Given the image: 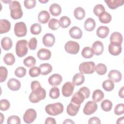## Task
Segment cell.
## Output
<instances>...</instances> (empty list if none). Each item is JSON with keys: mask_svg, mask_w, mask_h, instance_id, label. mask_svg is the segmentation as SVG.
Wrapping results in <instances>:
<instances>
[{"mask_svg": "<svg viewBox=\"0 0 124 124\" xmlns=\"http://www.w3.org/2000/svg\"><path fill=\"white\" fill-rule=\"evenodd\" d=\"M9 4L11 17L14 19L20 18L23 15V11L19 2L18 1H10Z\"/></svg>", "mask_w": 124, "mask_h": 124, "instance_id": "6da1fadb", "label": "cell"}, {"mask_svg": "<svg viewBox=\"0 0 124 124\" xmlns=\"http://www.w3.org/2000/svg\"><path fill=\"white\" fill-rule=\"evenodd\" d=\"M46 96V92L41 86L32 91L29 95L30 101L33 103L39 102L40 100L44 99Z\"/></svg>", "mask_w": 124, "mask_h": 124, "instance_id": "7a4b0ae2", "label": "cell"}, {"mask_svg": "<svg viewBox=\"0 0 124 124\" xmlns=\"http://www.w3.org/2000/svg\"><path fill=\"white\" fill-rule=\"evenodd\" d=\"M63 106L60 102L47 105L45 107L46 112L52 116H56L61 114L63 111Z\"/></svg>", "mask_w": 124, "mask_h": 124, "instance_id": "3957f363", "label": "cell"}, {"mask_svg": "<svg viewBox=\"0 0 124 124\" xmlns=\"http://www.w3.org/2000/svg\"><path fill=\"white\" fill-rule=\"evenodd\" d=\"M28 42L26 40H20L17 42L16 46V54L19 57L25 56L28 52Z\"/></svg>", "mask_w": 124, "mask_h": 124, "instance_id": "277c9868", "label": "cell"}, {"mask_svg": "<svg viewBox=\"0 0 124 124\" xmlns=\"http://www.w3.org/2000/svg\"><path fill=\"white\" fill-rule=\"evenodd\" d=\"M95 64L92 61L82 62L79 66V70L80 73L85 74H93L95 71Z\"/></svg>", "mask_w": 124, "mask_h": 124, "instance_id": "5b68a950", "label": "cell"}, {"mask_svg": "<svg viewBox=\"0 0 124 124\" xmlns=\"http://www.w3.org/2000/svg\"><path fill=\"white\" fill-rule=\"evenodd\" d=\"M14 32L17 37L25 36L27 32V29L26 24L23 22H19L15 24L14 27Z\"/></svg>", "mask_w": 124, "mask_h": 124, "instance_id": "8992f818", "label": "cell"}, {"mask_svg": "<svg viewBox=\"0 0 124 124\" xmlns=\"http://www.w3.org/2000/svg\"><path fill=\"white\" fill-rule=\"evenodd\" d=\"M79 45L77 42L73 41H69L64 46L65 51L71 54H76L79 50Z\"/></svg>", "mask_w": 124, "mask_h": 124, "instance_id": "52a82bcc", "label": "cell"}, {"mask_svg": "<svg viewBox=\"0 0 124 124\" xmlns=\"http://www.w3.org/2000/svg\"><path fill=\"white\" fill-rule=\"evenodd\" d=\"M37 113L36 111L32 108L28 109L23 115V120L27 124L32 123L36 118Z\"/></svg>", "mask_w": 124, "mask_h": 124, "instance_id": "ba28073f", "label": "cell"}, {"mask_svg": "<svg viewBox=\"0 0 124 124\" xmlns=\"http://www.w3.org/2000/svg\"><path fill=\"white\" fill-rule=\"evenodd\" d=\"M97 109V105L93 101H89L86 103L84 108L83 113L87 115H89L94 113Z\"/></svg>", "mask_w": 124, "mask_h": 124, "instance_id": "9c48e42d", "label": "cell"}, {"mask_svg": "<svg viewBox=\"0 0 124 124\" xmlns=\"http://www.w3.org/2000/svg\"><path fill=\"white\" fill-rule=\"evenodd\" d=\"M75 88V85L70 82H65L62 89V94L65 97H69L71 96L74 91Z\"/></svg>", "mask_w": 124, "mask_h": 124, "instance_id": "30bf717a", "label": "cell"}, {"mask_svg": "<svg viewBox=\"0 0 124 124\" xmlns=\"http://www.w3.org/2000/svg\"><path fill=\"white\" fill-rule=\"evenodd\" d=\"M43 43L46 47H51L55 42L54 35L50 33H47L44 35L43 37Z\"/></svg>", "mask_w": 124, "mask_h": 124, "instance_id": "8fae6325", "label": "cell"}, {"mask_svg": "<svg viewBox=\"0 0 124 124\" xmlns=\"http://www.w3.org/2000/svg\"><path fill=\"white\" fill-rule=\"evenodd\" d=\"M123 40V36L122 34L119 32H113L110 37V43L114 45L121 46Z\"/></svg>", "mask_w": 124, "mask_h": 124, "instance_id": "7c38bea8", "label": "cell"}, {"mask_svg": "<svg viewBox=\"0 0 124 124\" xmlns=\"http://www.w3.org/2000/svg\"><path fill=\"white\" fill-rule=\"evenodd\" d=\"M62 80V77L58 74H54L49 77L48 81L49 84L52 86L59 85Z\"/></svg>", "mask_w": 124, "mask_h": 124, "instance_id": "4fadbf2b", "label": "cell"}, {"mask_svg": "<svg viewBox=\"0 0 124 124\" xmlns=\"http://www.w3.org/2000/svg\"><path fill=\"white\" fill-rule=\"evenodd\" d=\"M80 105H77L72 102H70L67 107V113L71 116H74L77 115L80 108Z\"/></svg>", "mask_w": 124, "mask_h": 124, "instance_id": "5bb4252c", "label": "cell"}, {"mask_svg": "<svg viewBox=\"0 0 124 124\" xmlns=\"http://www.w3.org/2000/svg\"><path fill=\"white\" fill-rule=\"evenodd\" d=\"M92 48L94 54L97 56H99L102 54L103 52L104 46L101 41H96L92 45Z\"/></svg>", "mask_w": 124, "mask_h": 124, "instance_id": "9a60e30c", "label": "cell"}, {"mask_svg": "<svg viewBox=\"0 0 124 124\" xmlns=\"http://www.w3.org/2000/svg\"><path fill=\"white\" fill-rule=\"evenodd\" d=\"M37 55L40 60H47L50 58L51 53L49 50L43 48L40 49L38 51Z\"/></svg>", "mask_w": 124, "mask_h": 124, "instance_id": "2e32d148", "label": "cell"}, {"mask_svg": "<svg viewBox=\"0 0 124 124\" xmlns=\"http://www.w3.org/2000/svg\"><path fill=\"white\" fill-rule=\"evenodd\" d=\"M108 78L115 82H120L122 78L121 73L117 70H111L108 74Z\"/></svg>", "mask_w": 124, "mask_h": 124, "instance_id": "e0dca14e", "label": "cell"}, {"mask_svg": "<svg viewBox=\"0 0 124 124\" xmlns=\"http://www.w3.org/2000/svg\"><path fill=\"white\" fill-rule=\"evenodd\" d=\"M7 84L9 89L14 91H18L21 87V83L20 81L14 78L9 79Z\"/></svg>", "mask_w": 124, "mask_h": 124, "instance_id": "ac0fdd59", "label": "cell"}, {"mask_svg": "<svg viewBox=\"0 0 124 124\" xmlns=\"http://www.w3.org/2000/svg\"><path fill=\"white\" fill-rule=\"evenodd\" d=\"M69 33L70 36L76 39H80L82 36V31L78 27L74 26L69 30Z\"/></svg>", "mask_w": 124, "mask_h": 124, "instance_id": "d6986e66", "label": "cell"}, {"mask_svg": "<svg viewBox=\"0 0 124 124\" xmlns=\"http://www.w3.org/2000/svg\"><path fill=\"white\" fill-rule=\"evenodd\" d=\"M85 99V98L83 94L80 92L78 91L76 92L73 95L72 98H71V102L77 105H80V104L83 102Z\"/></svg>", "mask_w": 124, "mask_h": 124, "instance_id": "ffe728a7", "label": "cell"}, {"mask_svg": "<svg viewBox=\"0 0 124 124\" xmlns=\"http://www.w3.org/2000/svg\"><path fill=\"white\" fill-rule=\"evenodd\" d=\"M11 29V23L7 19L0 20V33H4L8 32Z\"/></svg>", "mask_w": 124, "mask_h": 124, "instance_id": "44dd1931", "label": "cell"}, {"mask_svg": "<svg viewBox=\"0 0 124 124\" xmlns=\"http://www.w3.org/2000/svg\"><path fill=\"white\" fill-rule=\"evenodd\" d=\"M108 7L111 9H117L119 6H122L124 4L123 0H105Z\"/></svg>", "mask_w": 124, "mask_h": 124, "instance_id": "7402d4cb", "label": "cell"}, {"mask_svg": "<svg viewBox=\"0 0 124 124\" xmlns=\"http://www.w3.org/2000/svg\"><path fill=\"white\" fill-rule=\"evenodd\" d=\"M108 51L109 53L114 56H117L119 55L122 52L121 46L114 45L110 43L108 45Z\"/></svg>", "mask_w": 124, "mask_h": 124, "instance_id": "603a6c76", "label": "cell"}, {"mask_svg": "<svg viewBox=\"0 0 124 124\" xmlns=\"http://www.w3.org/2000/svg\"><path fill=\"white\" fill-rule=\"evenodd\" d=\"M109 32V28L107 26H100L96 30V35L101 38H106Z\"/></svg>", "mask_w": 124, "mask_h": 124, "instance_id": "cb8c5ba5", "label": "cell"}, {"mask_svg": "<svg viewBox=\"0 0 124 124\" xmlns=\"http://www.w3.org/2000/svg\"><path fill=\"white\" fill-rule=\"evenodd\" d=\"M85 77L83 74L81 73H78L76 74L72 79L73 83L76 86H79L83 84L84 82Z\"/></svg>", "mask_w": 124, "mask_h": 124, "instance_id": "d4e9b609", "label": "cell"}, {"mask_svg": "<svg viewBox=\"0 0 124 124\" xmlns=\"http://www.w3.org/2000/svg\"><path fill=\"white\" fill-rule=\"evenodd\" d=\"M50 18V15L49 13L45 10L41 11L38 15V21L42 24L46 23Z\"/></svg>", "mask_w": 124, "mask_h": 124, "instance_id": "484cf974", "label": "cell"}, {"mask_svg": "<svg viewBox=\"0 0 124 124\" xmlns=\"http://www.w3.org/2000/svg\"><path fill=\"white\" fill-rule=\"evenodd\" d=\"M95 25H96V23H95V20L93 18L90 17L87 18L85 21L84 27V29L87 31H92L94 29L95 27Z\"/></svg>", "mask_w": 124, "mask_h": 124, "instance_id": "4316f807", "label": "cell"}, {"mask_svg": "<svg viewBox=\"0 0 124 124\" xmlns=\"http://www.w3.org/2000/svg\"><path fill=\"white\" fill-rule=\"evenodd\" d=\"M13 45L12 41L10 38L8 37H5L1 40V46L2 48L5 50H10Z\"/></svg>", "mask_w": 124, "mask_h": 124, "instance_id": "83f0119b", "label": "cell"}, {"mask_svg": "<svg viewBox=\"0 0 124 124\" xmlns=\"http://www.w3.org/2000/svg\"><path fill=\"white\" fill-rule=\"evenodd\" d=\"M49 11L51 14L53 16H58L60 15L62 12L61 6L57 3H53L49 7Z\"/></svg>", "mask_w": 124, "mask_h": 124, "instance_id": "f1b7e54d", "label": "cell"}, {"mask_svg": "<svg viewBox=\"0 0 124 124\" xmlns=\"http://www.w3.org/2000/svg\"><path fill=\"white\" fill-rule=\"evenodd\" d=\"M39 68L41 70V74L42 75H46L51 72L52 70V66L47 63L41 64Z\"/></svg>", "mask_w": 124, "mask_h": 124, "instance_id": "f546056e", "label": "cell"}, {"mask_svg": "<svg viewBox=\"0 0 124 124\" xmlns=\"http://www.w3.org/2000/svg\"><path fill=\"white\" fill-rule=\"evenodd\" d=\"M104 94L100 90H95L93 93L92 99L95 102H99L101 101L104 98Z\"/></svg>", "mask_w": 124, "mask_h": 124, "instance_id": "4dcf8cb0", "label": "cell"}, {"mask_svg": "<svg viewBox=\"0 0 124 124\" xmlns=\"http://www.w3.org/2000/svg\"><path fill=\"white\" fill-rule=\"evenodd\" d=\"M74 16L78 20H82L85 16V12L84 9L81 7L76 8L74 12Z\"/></svg>", "mask_w": 124, "mask_h": 124, "instance_id": "1f68e13d", "label": "cell"}, {"mask_svg": "<svg viewBox=\"0 0 124 124\" xmlns=\"http://www.w3.org/2000/svg\"><path fill=\"white\" fill-rule=\"evenodd\" d=\"M81 55L83 57L86 59L91 58L94 55V52L92 48L87 46L83 48L81 52Z\"/></svg>", "mask_w": 124, "mask_h": 124, "instance_id": "d6a6232c", "label": "cell"}, {"mask_svg": "<svg viewBox=\"0 0 124 124\" xmlns=\"http://www.w3.org/2000/svg\"><path fill=\"white\" fill-rule=\"evenodd\" d=\"M99 21L104 24H107L110 22L111 20V16L110 14L106 12V11L103 13L102 15L99 16Z\"/></svg>", "mask_w": 124, "mask_h": 124, "instance_id": "836d02e7", "label": "cell"}, {"mask_svg": "<svg viewBox=\"0 0 124 124\" xmlns=\"http://www.w3.org/2000/svg\"><path fill=\"white\" fill-rule=\"evenodd\" d=\"M102 87L106 91L110 92L113 90L114 88V83L111 80L107 79L103 82Z\"/></svg>", "mask_w": 124, "mask_h": 124, "instance_id": "e575fe53", "label": "cell"}, {"mask_svg": "<svg viewBox=\"0 0 124 124\" xmlns=\"http://www.w3.org/2000/svg\"><path fill=\"white\" fill-rule=\"evenodd\" d=\"M3 61L4 63L8 65H13L15 62V56L12 53H7L3 58Z\"/></svg>", "mask_w": 124, "mask_h": 124, "instance_id": "d590c367", "label": "cell"}, {"mask_svg": "<svg viewBox=\"0 0 124 124\" xmlns=\"http://www.w3.org/2000/svg\"><path fill=\"white\" fill-rule=\"evenodd\" d=\"M23 63L26 66L31 68L36 64V59L33 57L30 56L24 60Z\"/></svg>", "mask_w": 124, "mask_h": 124, "instance_id": "8d00e7d4", "label": "cell"}, {"mask_svg": "<svg viewBox=\"0 0 124 124\" xmlns=\"http://www.w3.org/2000/svg\"><path fill=\"white\" fill-rule=\"evenodd\" d=\"M95 71L99 75H104L107 72V68L103 63H98L95 67Z\"/></svg>", "mask_w": 124, "mask_h": 124, "instance_id": "74e56055", "label": "cell"}, {"mask_svg": "<svg viewBox=\"0 0 124 124\" xmlns=\"http://www.w3.org/2000/svg\"><path fill=\"white\" fill-rule=\"evenodd\" d=\"M101 108L105 111H109L112 107V102L108 99L103 101L101 104Z\"/></svg>", "mask_w": 124, "mask_h": 124, "instance_id": "f35d334b", "label": "cell"}, {"mask_svg": "<svg viewBox=\"0 0 124 124\" xmlns=\"http://www.w3.org/2000/svg\"><path fill=\"white\" fill-rule=\"evenodd\" d=\"M48 26L50 29L52 30H56L60 27L61 24L58 19L56 18H51L48 22Z\"/></svg>", "mask_w": 124, "mask_h": 124, "instance_id": "ab89813d", "label": "cell"}, {"mask_svg": "<svg viewBox=\"0 0 124 124\" xmlns=\"http://www.w3.org/2000/svg\"><path fill=\"white\" fill-rule=\"evenodd\" d=\"M31 33L34 35H37L41 33L42 31V27L40 24L34 23L32 24L30 28Z\"/></svg>", "mask_w": 124, "mask_h": 124, "instance_id": "60d3db41", "label": "cell"}, {"mask_svg": "<svg viewBox=\"0 0 124 124\" xmlns=\"http://www.w3.org/2000/svg\"><path fill=\"white\" fill-rule=\"evenodd\" d=\"M61 26L62 28H66L71 24L70 19L66 16H63L60 19Z\"/></svg>", "mask_w": 124, "mask_h": 124, "instance_id": "b9f144b4", "label": "cell"}, {"mask_svg": "<svg viewBox=\"0 0 124 124\" xmlns=\"http://www.w3.org/2000/svg\"><path fill=\"white\" fill-rule=\"evenodd\" d=\"M105 12L104 6L100 4L96 5L93 8V13L96 16H99Z\"/></svg>", "mask_w": 124, "mask_h": 124, "instance_id": "7bdbcfd3", "label": "cell"}, {"mask_svg": "<svg viewBox=\"0 0 124 124\" xmlns=\"http://www.w3.org/2000/svg\"><path fill=\"white\" fill-rule=\"evenodd\" d=\"M49 96L52 99H57L60 96L59 89L56 87H52L49 91Z\"/></svg>", "mask_w": 124, "mask_h": 124, "instance_id": "ee69618b", "label": "cell"}, {"mask_svg": "<svg viewBox=\"0 0 124 124\" xmlns=\"http://www.w3.org/2000/svg\"><path fill=\"white\" fill-rule=\"evenodd\" d=\"M41 74L40 68L37 66H33L29 70V75L32 78L37 77Z\"/></svg>", "mask_w": 124, "mask_h": 124, "instance_id": "f6af8a7d", "label": "cell"}, {"mask_svg": "<svg viewBox=\"0 0 124 124\" xmlns=\"http://www.w3.org/2000/svg\"><path fill=\"white\" fill-rule=\"evenodd\" d=\"M8 71L6 67L3 66L0 67V82H4L7 78Z\"/></svg>", "mask_w": 124, "mask_h": 124, "instance_id": "bcb514c9", "label": "cell"}, {"mask_svg": "<svg viewBox=\"0 0 124 124\" xmlns=\"http://www.w3.org/2000/svg\"><path fill=\"white\" fill-rule=\"evenodd\" d=\"M15 74L18 78H22L26 74V69L22 66L18 67L15 71Z\"/></svg>", "mask_w": 124, "mask_h": 124, "instance_id": "7dc6e473", "label": "cell"}, {"mask_svg": "<svg viewBox=\"0 0 124 124\" xmlns=\"http://www.w3.org/2000/svg\"><path fill=\"white\" fill-rule=\"evenodd\" d=\"M7 123L8 124H20V119L17 116H11L8 118Z\"/></svg>", "mask_w": 124, "mask_h": 124, "instance_id": "c3c4849f", "label": "cell"}, {"mask_svg": "<svg viewBox=\"0 0 124 124\" xmlns=\"http://www.w3.org/2000/svg\"><path fill=\"white\" fill-rule=\"evenodd\" d=\"M10 106V102L7 99H1L0 101V109L1 110H7L9 108Z\"/></svg>", "mask_w": 124, "mask_h": 124, "instance_id": "681fc988", "label": "cell"}, {"mask_svg": "<svg viewBox=\"0 0 124 124\" xmlns=\"http://www.w3.org/2000/svg\"><path fill=\"white\" fill-rule=\"evenodd\" d=\"M124 113V104L120 103L117 104L114 108V113L117 115H120Z\"/></svg>", "mask_w": 124, "mask_h": 124, "instance_id": "f907efd6", "label": "cell"}, {"mask_svg": "<svg viewBox=\"0 0 124 124\" xmlns=\"http://www.w3.org/2000/svg\"><path fill=\"white\" fill-rule=\"evenodd\" d=\"M25 7L28 9L34 8L36 5L35 0H25L24 1Z\"/></svg>", "mask_w": 124, "mask_h": 124, "instance_id": "816d5d0a", "label": "cell"}, {"mask_svg": "<svg viewBox=\"0 0 124 124\" xmlns=\"http://www.w3.org/2000/svg\"><path fill=\"white\" fill-rule=\"evenodd\" d=\"M37 40L36 38H31L29 42V47L31 50H35L37 47Z\"/></svg>", "mask_w": 124, "mask_h": 124, "instance_id": "f5cc1de1", "label": "cell"}, {"mask_svg": "<svg viewBox=\"0 0 124 124\" xmlns=\"http://www.w3.org/2000/svg\"><path fill=\"white\" fill-rule=\"evenodd\" d=\"M79 92L81 93L85 97V98H88L90 94V91L88 88L86 87H83L79 89Z\"/></svg>", "mask_w": 124, "mask_h": 124, "instance_id": "db71d44e", "label": "cell"}, {"mask_svg": "<svg viewBox=\"0 0 124 124\" xmlns=\"http://www.w3.org/2000/svg\"><path fill=\"white\" fill-rule=\"evenodd\" d=\"M88 124H101V121L100 119L97 117H93L91 118L88 121Z\"/></svg>", "mask_w": 124, "mask_h": 124, "instance_id": "11a10c76", "label": "cell"}, {"mask_svg": "<svg viewBox=\"0 0 124 124\" xmlns=\"http://www.w3.org/2000/svg\"><path fill=\"white\" fill-rule=\"evenodd\" d=\"M41 86L40 83L37 80H34L31 82V89L32 91L34 90V89L37 88L38 87Z\"/></svg>", "mask_w": 124, "mask_h": 124, "instance_id": "9f6ffc18", "label": "cell"}, {"mask_svg": "<svg viewBox=\"0 0 124 124\" xmlns=\"http://www.w3.org/2000/svg\"><path fill=\"white\" fill-rule=\"evenodd\" d=\"M45 124H56V122L54 118H51V117H48L46 119Z\"/></svg>", "mask_w": 124, "mask_h": 124, "instance_id": "6f0895ef", "label": "cell"}, {"mask_svg": "<svg viewBox=\"0 0 124 124\" xmlns=\"http://www.w3.org/2000/svg\"><path fill=\"white\" fill-rule=\"evenodd\" d=\"M124 87H123L119 90V95L120 97H121L122 98H124Z\"/></svg>", "mask_w": 124, "mask_h": 124, "instance_id": "680465c9", "label": "cell"}, {"mask_svg": "<svg viewBox=\"0 0 124 124\" xmlns=\"http://www.w3.org/2000/svg\"><path fill=\"white\" fill-rule=\"evenodd\" d=\"M63 124H75V123L71 119H66L65 120V121L63 122Z\"/></svg>", "mask_w": 124, "mask_h": 124, "instance_id": "91938a15", "label": "cell"}, {"mask_svg": "<svg viewBox=\"0 0 124 124\" xmlns=\"http://www.w3.org/2000/svg\"><path fill=\"white\" fill-rule=\"evenodd\" d=\"M117 124H124V117H122L119 118V119H118L117 122H116Z\"/></svg>", "mask_w": 124, "mask_h": 124, "instance_id": "94428289", "label": "cell"}, {"mask_svg": "<svg viewBox=\"0 0 124 124\" xmlns=\"http://www.w3.org/2000/svg\"><path fill=\"white\" fill-rule=\"evenodd\" d=\"M0 115H1V122H0V123L1 124L2 123V121H3V118H4V117L3 116V114L2 113H0Z\"/></svg>", "mask_w": 124, "mask_h": 124, "instance_id": "6125c7cd", "label": "cell"}, {"mask_svg": "<svg viewBox=\"0 0 124 124\" xmlns=\"http://www.w3.org/2000/svg\"><path fill=\"white\" fill-rule=\"evenodd\" d=\"M40 2H41V3H46V2H47L48 0H43V1H42V0H39Z\"/></svg>", "mask_w": 124, "mask_h": 124, "instance_id": "be15d7a7", "label": "cell"}]
</instances>
